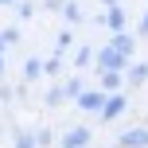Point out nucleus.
<instances>
[{
    "instance_id": "f257e3e1",
    "label": "nucleus",
    "mask_w": 148,
    "mask_h": 148,
    "mask_svg": "<svg viewBox=\"0 0 148 148\" xmlns=\"http://www.w3.org/2000/svg\"><path fill=\"white\" fill-rule=\"evenodd\" d=\"M82 105H90V109H97V105H101V97H97V94H86V97H82Z\"/></svg>"
},
{
    "instance_id": "f03ea898",
    "label": "nucleus",
    "mask_w": 148,
    "mask_h": 148,
    "mask_svg": "<svg viewBox=\"0 0 148 148\" xmlns=\"http://www.w3.org/2000/svg\"><path fill=\"white\" fill-rule=\"evenodd\" d=\"M70 148H78V144H86V133H70V140H66Z\"/></svg>"
}]
</instances>
